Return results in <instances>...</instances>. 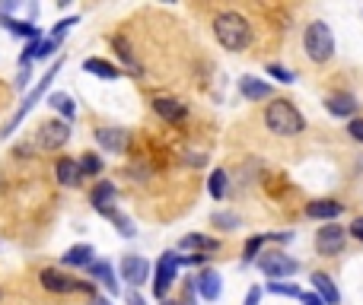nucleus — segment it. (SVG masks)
Wrapping results in <instances>:
<instances>
[{"label": "nucleus", "instance_id": "obj_1", "mask_svg": "<svg viewBox=\"0 0 363 305\" xmlns=\"http://www.w3.org/2000/svg\"><path fill=\"white\" fill-rule=\"evenodd\" d=\"M214 35L226 51L239 54V51H246L252 44V25H248V19L242 13L223 10L214 16Z\"/></svg>", "mask_w": 363, "mask_h": 305}, {"label": "nucleus", "instance_id": "obj_2", "mask_svg": "<svg viewBox=\"0 0 363 305\" xmlns=\"http://www.w3.org/2000/svg\"><path fill=\"white\" fill-rule=\"evenodd\" d=\"M265 124L271 133L277 137H296V133L306 131V118L296 112V105H290L287 99H274L271 105L265 108Z\"/></svg>", "mask_w": 363, "mask_h": 305}, {"label": "nucleus", "instance_id": "obj_3", "mask_svg": "<svg viewBox=\"0 0 363 305\" xmlns=\"http://www.w3.org/2000/svg\"><path fill=\"white\" fill-rule=\"evenodd\" d=\"M303 51L309 54V61H316V64L331 61V54H335V35H331V29L322 23V19H316V23L306 25Z\"/></svg>", "mask_w": 363, "mask_h": 305}, {"label": "nucleus", "instance_id": "obj_4", "mask_svg": "<svg viewBox=\"0 0 363 305\" xmlns=\"http://www.w3.org/2000/svg\"><path fill=\"white\" fill-rule=\"evenodd\" d=\"M57 70H61V61H54V64H51V70H48V73L42 76V80H38V86H32V92H29V95H25V99H23V105L16 108V114H13V118L6 121V127H4V131H0V137H10V133L16 131L19 124H23V118H25V114L32 112V108H35V102L42 99L45 92H48V86H51V80H54V76H57Z\"/></svg>", "mask_w": 363, "mask_h": 305}, {"label": "nucleus", "instance_id": "obj_5", "mask_svg": "<svg viewBox=\"0 0 363 305\" xmlns=\"http://www.w3.org/2000/svg\"><path fill=\"white\" fill-rule=\"evenodd\" d=\"M38 283L48 292H57V296H67V292H93V283H80V280L67 277V273L54 270V267H45L38 273Z\"/></svg>", "mask_w": 363, "mask_h": 305}, {"label": "nucleus", "instance_id": "obj_6", "mask_svg": "<svg viewBox=\"0 0 363 305\" xmlns=\"http://www.w3.org/2000/svg\"><path fill=\"white\" fill-rule=\"evenodd\" d=\"M258 267H261V273H265L267 280H274V283H280L284 277H293V273L299 270V264L290 258V254H284V251H265L258 258Z\"/></svg>", "mask_w": 363, "mask_h": 305}, {"label": "nucleus", "instance_id": "obj_7", "mask_svg": "<svg viewBox=\"0 0 363 305\" xmlns=\"http://www.w3.org/2000/svg\"><path fill=\"white\" fill-rule=\"evenodd\" d=\"M175 273H178V254L175 251H166L156 264V273H153V296L163 302L169 286L175 283Z\"/></svg>", "mask_w": 363, "mask_h": 305}, {"label": "nucleus", "instance_id": "obj_8", "mask_svg": "<svg viewBox=\"0 0 363 305\" xmlns=\"http://www.w3.org/2000/svg\"><path fill=\"white\" fill-rule=\"evenodd\" d=\"M38 146L42 150H61L64 143L70 140V127H67V121H57V118H51V121H45L42 127H38Z\"/></svg>", "mask_w": 363, "mask_h": 305}, {"label": "nucleus", "instance_id": "obj_9", "mask_svg": "<svg viewBox=\"0 0 363 305\" xmlns=\"http://www.w3.org/2000/svg\"><path fill=\"white\" fill-rule=\"evenodd\" d=\"M344 241H347V229L338 226V222H328L316 232V248L322 254H338L344 248Z\"/></svg>", "mask_w": 363, "mask_h": 305}, {"label": "nucleus", "instance_id": "obj_10", "mask_svg": "<svg viewBox=\"0 0 363 305\" xmlns=\"http://www.w3.org/2000/svg\"><path fill=\"white\" fill-rule=\"evenodd\" d=\"M153 112L163 121H169V124H178V121H185V114H188V105L172 99V95H159V99H153Z\"/></svg>", "mask_w": 363, "mask_h": 305}, {"label": "nucleus", "instance_id": "obj_11", "mask_svg": "<svg viewBox=\"0 0 363 305\" xmlns=\"http://www.w3.org/2000/svg\"><path fill=\"white\" fill-rule=\"evenodd\" d=\"M146 277H150V264L144 258H137V254H125V261H121V280H127L131 286H140Z\"/></svg>", "mask_w": 363, "mask_h": 305}, {"label": "nucleus", "instance_id": "obj_12", "mask_svg": "<svg viewBox=\"0 0 363 305\" xmlns=\"http://www.w3.org/2000/svg\"><path fill=\"white\" fill-rule=\"evenodd\" d=\"M96 143H99L105 152H125L127 131L125 127H99V131H96Z\"/></svg>", "mask_w": 363, "mask_h": 305}, {"label": "nucleus", "instance_id": "obj_13", "mask_svg": "<svg viewBox=\"0 0 363 305\" xmlns=\"http://www.w3.org/2000/svg\"><path fill=\"white\" fill-rule=\"evenodd\" d=\"M195 289L201 292V299H207V302H217V299H220V292H223L220 273H217V270H204L201 277L195 280Z\"/></svg>", "mask_w": 363, "mask_h": 305}, {"label": "nucleus", "instance_id": "obj_14", "mask_svg": "<svg viewBox=\"0 0 363 305\" xmlns=\"http://www.w3.org/2000/svg\"><path fill=\"white\" fill-rule=\"evenodd\" d=\"M312 289H316V296L322 299L325 305H338V302H341V292H338V286L331 283L328 273H312Z\"/></svg>", "mask_w": 363, "mask_h": 305}, {"label": "nucleus", "instance_id": "obj_15", "mask_svg": "<svg viewBox=\"0 0 363 305\" xmlns=\"http://www.w3.org/2000/svg\"><path fill=\"white\" fill-rule=\"evenodd\" d=\"M341 210H344V203H338V201H312L309 207H306V216H312V220H338L341 216Z\"/></svg>", "mask_w": 363, "mask_h": 305}, {"label": "nucleus", "instance_id": "obj_16", "mask_svg": "<svg viewBox=\"0 0 363 305\" xmlns=\"http://www.w3.org/2000/svg\"><path fill=\"white\" fill-rule=\"evenodd\" d=\"M89 273H93L96 280H99L102 286H105L108 292H112V296H118V280H115V270H112V264H108V261H93V264H89Z\"/></svg>", "mask_w": 363, "mask_h": 305}, {"label": "nucleus", "instance_id": "obj_17", "mask_svg": "<svg viewBox=\"0 0 363 305\" xmlns=\"http://www.w3.org/2000/svg\"><path fill=\"white\" fill-rule=\"evenodd\" d=\"M239 92L246 95L248 102H258V99H267V95H271V86H267L265 80H258V76H242Z\"/></svg>", "mask_w": 363, "mask_h": 305}, {"label": "nucleus", "instance_id": "obj_18", "mask_svg": "<svg viewBox=\"0 0 363 305\" xmlns=\"http://www.w3.org/2000/svg\"><path fill=\"white\" fill-rule=\"evenodd\" d=\"M178 248H185V251H197V254L207 258V251H217L220 241H217L214 235H185V239L178 241Z\"/></svg>", "mask_w": 363, "mask_h": 305}, {"label": "nucleus", "instance_id": "obj_19", "mask_svg": "<svg viewBox=\"0 0 363 305\" xmlns=\"http://www.w3.org/2000/svg\"><path fill=\"white\" fill-rule=\"evenodd\" d=\"M54 175H57V181L64 184V188H74V184H80V165L74 162V159H57V165H54Z\"/></svg>", "mask_w": 363, "mask_h": 305}, {"label": "nucleus", "instance_id": "obj_20", "mask_svg": "<svg viewBox=\"0 0 363 305\" xmlns=\"http://www.w3.org/2000/svg\"><path fill=\"white\" fill-rule=\"evenodd\" d=\"M61 264L64 267H89V264H93V245L67 248V251H64V258H61Z\"/></svg>", "mask_w": 363, "mask_h": 305}, {"label": "nucleus", "instance_id": "obj_21", "mask_svg": "<svg viewBox=\"0 0 363 305\" xmlns=\"http://www.w3.org/2000/svg\"><path fill=\"white\" fill-rule=\"evenodd\" d=\"M83 70H86V73H96L99 80H118L121 76V70L115 67V64L102 61V57H86V61H83Z\"/></svg>", "mask_w": 363, "mask_h": 305}, {"label": "nucleus", "instance_id": "obj_22", "mask_svg": "<svg viewBox=\"0 0 363 305\" xmlns=\"http://www.w3.org/2000/svg\"><path fill=\"white\" fill-rule=\"evenodd\" d=\"M325 108H328L335 118H350V114L357 112V102H354V95H328Z\"/></svg>", "mask_w": 363, "mask_h": 305}, {"label": "nucleus", "instance_id": "obj_23", "mask_svg": "<svg viewBox=\"0 0 363 305\" xmlns=\"http://www.w3.org/2000/svg\"><path fill=\"white\" fill-rule=\"evenodd\" d=\"M112 201H115V184L112 181H99V184H96V188H93V207L99 210L102 216L112 210Z\"/></svg>", "mask_w": 363, "mask_h": 305}, {"label": "nucleus", "instance_id": "obj_24", "mask_svg": "<svg viewBox=\"0 0 363 305\" xmlns=\"http://www.w3.org/2000/svg\"><path fill=\"white\" fill-rule=\"evenodd\" d=\"M48 105L54 108V112H61V114H64V121H74V114H76V105H74V99H70V95H64V92H54V95H48Z\"/></svg>", "mask_w": 363, "mask_h": 305}, {"label": "nucleus", "instance_id": "obj_25", "mask_svg": "<svg viewBox=\"0 0 363 305\" xmlns=\"http://www.w3.org/2000/svg\"><path fill=\"white\" fill-rule=\"evenodd\" d=\"M4 25L13 32V35H23V38H29V42H35L38 38V25L35 23H19V19L4 16Z\"/></svg>", "mask_w": 363, "mask_h": 305}, {"label": "nucleus", "instance_id": "obj_26", "mask_svg": "<svg viewBox=\"0 0 363 305\" xmlns=\"http://www.w3.org/2000/svg\"><path fill=\"white\" fill-rule=\"evenodd\" d=\"M207 191L214 201H223V194H226V172L223 169H214V175L207 178Z\"/></svg>", "mask_w": 363, "mask_h": 305}, {"label": "nucleus", "instance_id": "obj_27", "mask_svg": "<svg viewBox=\"0 0 363 305\" xmlns=\"http://www.w3.org/2000/svg\"><path fill=\"white\" fill-rule=\"evenodd\" d=\"M265 245V235H252V239L246 241V254H242V264H252V261H258V248Z\"/></svg>", "mask_w": 363, "mask_h": 305}, {"label": "nucleus", "instance_id": "obj_28", "mask_svg": "<svg viewBox=\"0 0 363 305\" xmlns=\"http://www.w3.org/2000/svg\"><path fill=\"white\" fill-rule=\"evenodd\" d=\"M76 165H80V175H99V172H102L99 156H93V152H86V156H83Z\"/></svg>", "mask_w": 363, "mask_h": 305}, {"label": "nucleus", "instance_id": "obj_29", "mask_svg": "<svg viewBox=\"0 0 363 305\" xmlns=\"http://www.w3.org/2000/svg\"><path fill=\"white\" fill-rule=\"evenodd\" d=\"M267 292H277V296H290V299H299L303 289L296 283H267Z\"/></svg>", "mask_w": 363, "mask_h": 305}, {"label": "nucleus", "instance_id": "obj_30", "mask_svg": "<svg viewBox=\"0 0 363 305\" xmlns=\"http://www.w3.org/2000/svg\"><path fill=\"white\" fill-rule=\"evenodd\" d=\"M112 44H115V48H118V57H121V61H125L127 67L134 70V73H140V67H137V64H134V57H131V48H127V42H125V38H112Z\"/></svg>", "mask_w": 363, "mask_h": 305}, {"label": "nucleus", "instance_id": "obj_31", "mask_svg": "<svg viewBox=\"0 0 363 305\" xmlns=\"http://www.w3.org/2000/svg\"><path fill=\"white\" fill-rule=\"evenodd\" d=\"M74 25H76V16H67V19H61V23H57L54 29H51V35H48V38H51V42H57V44H61V38L67 35V32L74 29Z\"/></svg>", "mask_w": 363, "mask_h": 305}, {"label": "nucleus", "instance_id": "obj_32", "mask_svg": "<svg viewBox=\"0 0 363 305\" xmlns=\"http://www.w3.org/2000/svg\"><path fill=\"white\" fill-rule=\"evenodd\" d=\"M108 220H115V226H118V232L125 235V239H131L134 235V226H131V220H127V216H121V213H115V210H108Z\"/></svg>", "mask_w": 363, "mask_h": 305}, {"label": "nucleus", "instance_id": "obj_33", "mask_svg": "<svg viewBox=\"0 0 363 305\" xmlns=\"http://www.w3.org/2000/svg\"><path fill=\"white\" fill-rule=\"evenodd\" d=\"M267 73L277 76V83H293V80H296V73H293V70H284L280 64H271V67H267Z\"/></svg>", "mask_w": 363, "mask_h": 305}, {"label": "nucleus", "instance_id": "obj_34", "mask_svg": "<svg viewBox=\"0 0 363 305\" xmlns=\"http://www.w3.org/2000/svg\"><path fill=\"white\" fill-rule=\"evenodd\" d=\"M214 226H223V229H236L239 226V220L229 213H214Z\"/></svg>", "mask_w": 363, "mask_h": 305}, {"label": "nucleus", "instance_id": "obj_35", "mask_svg": "<svg viewBox=\"0 0 363 305\" xmlns=\"http://www.w3.org/2000/svg\"><path fill=\"white\" fill-rule=\"evenodd\" d=\"M347 131H350V137H354L357 143H363V118H354V121H350Z\"/></svg>", "mask_w": 363, "mask_h": 305}, {"label": "nucleus", "instance_id": "obj_36", "mask_svg": "<svg viewBox=\"0 0 363 305\" xmlns=\"http://www.w3.org/2000/svg\"><path fill=\"white\" fill-rule=\"evenodd\" d=\"M54 48H57V42H51V38H45V42H38L35 57H48V54H54Z\"/></svg>", "mask_w": 363, "mask_h": 305}, {"label": "nucleus", "instance_id": "obj_37", "mask_svg": "<svg viewBox=\"0 0 363 305\" xmlns=\"http://www.w3.org/2000/svg\"><path fill=\"white\" fill-rule=\"evenodd\" d=\"M261 302V286H252V289L246 292V302L242 305H258Z\"/></svg>", "mask_w": 363, "mask_h": 305}, {"label": "nucleus", "instance_id": "obj_38", "mask_svg": "<svg viewBox=\"0 0 363 305\" xmlns=\"http://www.w3.org/2000/svg\"><path fill=\"white\" fill-rule=\"evenodd\" d=\"M350 235H354V239H360V241H363V216H357V220L350 222Z\"/></svg>", "mask_w": 363, "mask_h": 305}, {"label": "nucleus", "instance_id": "obj_39", "mask_svg": "<svg viewBox=\"0 0 363 305\" xmlns=\"http://www.w3.org/2000/svg\"><path fill=\"white\" fill-rule=\"evenodd\" d=\"M299 299H303V305H325L322 299L316 296V292H303V296H299Z\"/></svg>", "mask_w": 363, "mask_h": 305}, {"label": "nucleus", "instance_id": "obj_40", "mask_svg": "<svg viewBox=\"0 0 363 305\" xmlns=\"http://www.w3.org/2000/svg\"><path fill=\"white\" fill-rule=\"evenodd\" d=\"M127 305H146V302H144V296H140V292H131V296H127Z\"/></svg>", "mask_w": 363, "mask_h": 305}, {"label": "nucleus", "instance_id": "obj_41", "mask_svg": "<svg viewBox=\"0 0 363 305\" xmlns=\"http://www.w3.org/2000/svg\"><path fill=\"white\" fill-rule=\"evenodd\" d=\"M16 86H19V89H25V86H29V67L23 70V76H19V80H16Z\"/></svg>", "mask_w": 363, "mask_h": 305}, {"label": "nucleus", "instance_id": "obj_42", "mask_svg": "<svg viewBox=\"0 0 363 305\" xmlns=\"http://www.w3.org/2000/svg\"><path fill=\"white\" fill-rule=\"evenodd\" d=\"M182 305H195V289H191V286H188V289H185V299H182Z\"/></svg>", "mask_w": 363, "mask_h": 305}, {"label": "nucleus", "instance_id": "obj_43", "mask_svg": "<svg viewBox=\"0 0 363 305\" xmlns=\"http://www.w3.org/2000/svg\"><path fill=\"white\" fill-rule=\"evenodd\" d=\"M89 305H112V302H108V299H102V296H96V299H93V302H89Z\"/></svg>", "mask_w": 363, "mask_h": 305}, {"label": "nucleus", "instance_id": "obj_44", "mask_svg": "<svg viewBox=\"0 0 363 305\" xmlns=\"http://www.w3.org/2000/svg\"><path fill=\"white\" fill-rule=\"evenodd\" d=\"M159 305H178V302H169V299H163V302H159Z\"/></svg>", "mask_w": 363, "mask_h": 305}]
</instances>
